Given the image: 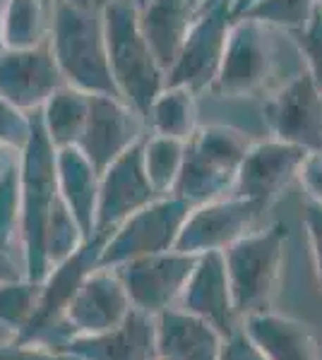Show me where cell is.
I'll return each instance as SVG.
<instances>
[{
	"mask_svg": "<svg viewBox=\"0 0 322 360\" xmlns=\"http://www.w3.org/2000/svg\"><path fill=\"white\" fill-rule=\"evenodd\" d=\"M54 0H5L0 8V49L49 44Z\"/></svg>",
	"mask_w": 322,
	"mask_h": 360,
	"instance_id": "cb8c5ba5",
	"label": "cell"
},
{
	"mask_svg": "<svg viewBox=\"0 0 322 360\" xmlns=\"http://www.w3.org/2000/svg\"><path fill=\"white\" fill-rule=\"evenodd\" d=\"M41 283L29 281V278H17V281L0 283V322L10 327L15 336L25 332L27 324L32 322L34 312L39 307Z\"/></svg>",
	"mask_w": 322,
	"mask_h": 360,
	"instance_id": "83f0119b",
	"label": "cell"
},
{
	"mask_svg": "<svg viewBox=\"0 0 322 360\" xmlns=\"http://www.w3.org/2000/svg\"><path fill=\"white\" fill-rule=\"evenodd\" d=\"M219 360H267L265 353L257 348V344L245 334V329L238 324L231 334L221 339V356Z\"/></svg>",
	"mask_w": 322,
	"mask_h": 360,
	"instance_id": "d590c367",
	"label": "cell"
},
{
	"mask_svg": "<svg viewBox=\"0 0 322 360\" xmlns=\"http://www.w3.org/2000/svg\"><path fill=\"white\" fill-rule=\"evenodd\" d=\"M113 231H94L80 245L78 252H73L61 264L51 266L49 276L41 281L39 307L34 312L32 322L25 332L15 336L20 344H44L58 348L63 344V329H66V312L73 298L78 295L80 286L87 281V276L99 269L104 245Z\"/></svg>",
	"mask_w": 322,
	"mask_h": 360,
	"instance_id": "8992f818",
	"label": "cell"
},
{
	"mask_svg": "<svg viewBox=\"0 0 322 360\" xmlns=\"http://www.w3.org/2000/svg\"><path fill=\"white\" fill-rule=\"evenodd\" d=\"M195 264L197 255L168 250V252L130 259L116 266V271L125 283L132 307L156 317L180 303V295L188 286Z\"/></svg>",
	"mask_w": 322,
	"mask_h": 360,
	"instance_id": "8fae6325",
	"label": "cell"
},
{
	"mask_svg": "<svg viewBox=\"0 0 322 360\" xmlns=\"http://www.w3.org/2000/svg\"><path fill=\"white\" fill-rule=\"evenodd\" d=\"M22 224V173L20 159L5 173H0V245L15 250L20 245Z\"/></svg>",
	"mask_w": 322,
	"mask_h": 360,
	"instance_id": "4dcf8cb0",
	"label": "cell"
},
{
	"mask_svg": "<svg viewBox=\"0 0 322 360\" xmlns=\"http://www.w3.org/2000/svg\"><path fill=\"white\" fill-rule=\"evenodd\" d=\"M320 8H322V0H320Z\"/></svg>",
	"mask_w": 322,
	"mask_h": 360,
	"instance_id": "bcb514c9",
	"label": "cell"
},
{
	"mask_svg": "<svg viewBox=\"0 0 322 360\" xmlns=\"http://www.w3.org/2000/svg\"><path fill=\"white\" fill-rule=\"evenodd\" d=\"M56 178L61 200L78 219L80 229L85 231L87 238L94 236L99 180H101V176L78 144L56 149Z\"/></svg>",
	"mask_w": 322,
	"mask_h": 360,
	"instance_id": "44dd1931",
	"label": "cell"
},
{
	"mask_svg": "<svg viewBox=\"0 0 322 360\" xmlns=\"http://www.w3.org/2000/svg\"><path fill=\"white\" fill-rule=\"evenodd\" d=\"M175 307H183L190 315L209 322L221 336H228L241 324L233 305L224 252L197 255V264Z\"/></svg>",
	"mask_w": 322,
	"mask_h": 360,
	"instance_id": "d6986e66",
	"label": "cell"
},
{
	"mask_svg": "<svg viewBox=\"0 0 322 360\" xmlns=\"http://www.w3.org/2000/svg\"><path fill=\"white\" fill-rule=\"evenodd\" d=\"M190 3L195 5V13H197V8H200V3H202V0H190Z\"/></svg>",
	"mask_w": 322,
	"mask_h": 360,
	"instance_id": "ee69618b",
	"label": "cell"
},
{
	"mask_svg": "<svg viewBox=\"0 0 322 360\" xmlns=\"http://www.w3.org/2000/svg\"><path fill=\"white\" fill-rule=\"evenodd\" d=\"M192 22H195V5L190 0H149L140 10V29L166 72L183 49Z\"/></svg>",
	"mask_w": 322,
	"mask_h": 360,
	"instance_id": "603a6c76",
	"label": "cell"
},
{
	"mask_svg": "<svg viewBox=\"0 0 322 360\" xmlns=\"http://www.w3.org/2000/svg\"><path fill=\"white\" fill-rule=\"evenodd\" d=\"M274 29L253 17H233L212 91L219 96H255L269 84L277 68Z\"/></svg>",
	"mask_w": 322,
	"mask_h": 360,
	"instance_id": "52a82bcc",
	"label": "cell"
},
{
	"mask_svg": "<svg viewBox=\"0 0 322 360\" xmlns=\"http://www.w3.org/2000/svg\"><path fill=\"white\" fill-rule=\"evenodd\" d=\"M20 159V152H15V149L5 147V144H0V173H5L10 166L15 164V161Z\"/></svg>",
	"mask_w": 322,
	"mask_h": 360,
	"instance_id": "f35d334b",
	"label": "cell"
},
{
	"mask_svg": "<svg viewBox=\"0 0 322 360\" xmlns=\"http://www.w3.org/2000/svg\"><path fill=\"white\" fill-rule=\"evenodd\" d=\"M241 327L267 360H322L310 327L298 319L267 310L243 317Z\"/></svg>",
	"mask_w": 322,
	"mask_h": 360,
	"instance_id": "7402d4cb",
	"label": "cell"
},
{
	"mask_svg": "<svg viewBox=\"0 0 322 360\" xmlns=\"http://www.w3.org/2000/svg\"><path fill=\"white\" fill-rule=\"evenodd\" d=\"M248 135L231 125H200L185 142V159L171 195L197 207L231 195L250 149Z\"/></svg>",
	"mask_w": 322,
	"mask_h": 360,
	"instance_id": "277c9868",
	"label": "cell"
},
{
	"mask_svg": "<svg viewBox=\"0 0 322 360\" xmlns=\"http://www.w3.org/2000/svg\"><path fill=\"white\" fill-rule=\"evenodd\" d=\"M190 209L192 205L171 193L156 197L147 207L130 214L118 229H113L104 245L99 266L116 269L130 259L173 250Z\"/></svg>",
	"mask_w": 322,
	"mask_h": 360,
	"instance_id": "ba28073f",
	"label": "cell"
},
{
	"mask_svg": "<svg viewBox=\"0 0 322 360\" xmlns=\"http://www.w3.org/2000/svg\"><path fill=\"white\" fill-rule=\"evenodd\" d=\"M306 154V149L282 142L277 137L253 142L238 168L231 195L260 202L269 209L289 188L291 180L298 178Z\"/></svg>",
	"mask_w": 322,
	"mask_h": 360,
	"instance_id": "9a60e30c",
	"label": "cell"
},
{
	"mask_svg": "<svg viewBox=\"0 0 322 360\" xmlns=\"http://www.w3.org/2000/svg\"><path fill=\"white\" fill-rule=\"evenodd\" d=\"M219 3H224V0H202V3H200V8H197V13H200V10L212 8V5H219ZM197 13H195V15H197Z\"/></svg>",
	"mask_w": 322,
	"mask_h": 360,
	"instance_id": "b9f144b4",
	"label": "cell"
},
{
	"mask_svg": "<svg viewBox=\"0 0 322 360\" xmlns=\"http://www.w3.org/2000/svg\"><path fill=\"white\" fill-rule=\"evenodd\" d=\"M58 351L80 360H159L156 317L132 307L118 327L101 334L70 336Z\"/></svg>",
	"mask_w": 322,
	"mask_h": 360,
	"instance_id": "ac0fdd59",
	"label": "cell"
},
{
	"mask_svg": "<svg viewBox=\"0 0 322 360\" xmlns=\"http://www.w3.org/2000/svg\"><path fill=\"white\" fill-rule=\"evenodd\" d=\"M49 46L66 84L87 94L118 96L99 8H78L66 0H54Z\"/></svg>",
	"mask_w": 322,
	"mask_h": 360,
	"instance_id": "6da1fadb",
	"label": "cell"
},
{
	"mask_svg": "<svg viewBox=\"0 0 322 360\" xmlns=\"http://www.w3.org/2000/svg\"><path fill=\"white\" fill-rule=\"evenodd\" d=\"M265 212L267 207H262L260 202L236 195H226L219 200L197 205L190 209L173 250L188 255L224 252L236 240L255 231Z\"/></svg>",
	"mask_w": 322,
	"mask_h": 360,
	"instance_id": "9c48e42d",
	"label": "cell"
},
{
	"mask_svg": "<svg viewBox=\"0 0 322 360\" xmlns=\"http://www.w3.org/2000/svg\"><path fill=\"white\" fill-rule=\"evenodd\" d=\"M89 103L92 94L70 84H63L61 89H56L54 96L44 103L39 118L56 149L73 147V144L80 142L87 125V115H89Z\"/></svg>",
	"mask_w": 322,
	"mask_h": 360,
	"instance_id": "d4e9b609",
	"label": "cell"
},
{
	"mask_svg": "<svg viewBox=\"0 0 322 360\" xmlns=\"http://www.w3.org/2000/svg\"><path fill=\"white\" fill-rule=\"evenodd\" d=\"M303 226H306L310 255H313L315 274H318L320 295H322V205L320 202L306 200V207H303Z\"/></svg>",
	"mask_w": 322,
	"mask_h": 360,
	"instance_id": "836d02e7",
	"label": "cell"
},
{
	"mask_svg": "<svg viewBox=\"0 0 322 360\" xmlns=\"http://www.w3.org/2000/svg\"><path fill=\"white\" fill-rule=\"evenodd\" d=\"M147 137V135H144ZM144 137L111 164L99 180L97 231H113L130 214L161 197L144 171Z\"/></svg>",
	"mask_w": 322,
	"mask_h": 360,
	"instance_id": "2e32d148",
	"label": "cell"
},
{
	"mask_svg": "<svg viewBox=\"0 0 322 360\" xmlns=\"http://www.w3.org/2000/svg\"><path fill=\"white\" fill-rule=\"evenodd\" d=\"M85 240L87 236L80 229L78 219L73 217V212L68 209L66 202L58 197L54 212H51L49 226H46V257H49V264L51 266L61 264L73 252H78Z\"/></svg>",
	"mask_w": 322,
	"mask_h": 360,
	"instance_id": "f1b7e54d",
	"label": "cell"
},
{
	"mask_svg": "<svg viewBox=\"0 0 322 360\" xmlns=\"http://www.w3.org/2000/svg\"><path fill=\"white\" fill-rule=\"evenodd\" d=\"M66 84L49 44L37 49H0V96L25 113H39Z\"/></svg>",
	"mask_w": 322,
	"mask_h": 360,
	"instance_id": "5bb4252c",
	"label": "cell"
},
{
	"mask_svg": "<svg viewBox=\"0 0 322 360\" xmlns=\"http://www.w3.org/2000/svg\"><path fill=\"white\" fill-rule=\"evenodd\" d=\"M0 360H80L66 351L44 344H20V341H0Z\"/></svg>",
	"mask_w": 322,
	"mask_h": 360,
	"instance_id": "e575fe53",
	"label": "cell"
},
{
	"mask_svg": "<svg viewBox=\"0 0 322 360\" xmlns=\"http://www.w3.org/2000/svg\"><path fill=\"white\" fill-rule=\"evenodd\" d=\"M22 173V224L20 248L25 259V276L41 283L51 271L46 257V226L58 202L56 147L41 125L39 113H32V135L20 152Z\"/></svg>",
	"mask_w": 322,
	"mask_h": 360,
	"instance_id": "7a4b0ae2",
	"label": "cell"
},
{
	"mask_svg": "<svg viewBox=\"0 0 322 360\" xmlns=\"http://www.w3.org/2000/svg\"><path fill=\"white\" fill-rule=\"evenodd\" d=\"M257 0H233V17H241L243 13H248Z\"/></svg>",
	"mask_w": 322,
	"mask_h": 360,
	"instance_id": "ab89813d",
	"label": "cell"
},
{
	"mask_svg": "<svg viewBox=\"0 0 322 360\" xmlns=\"http://www.w3.org/2000/svg\"><path fill=\"white\" fill-rule=\"evenodd\" d=\"M289 229L274 221L265 229H255L224 250L228 283L238 317L267 312L277 295L284 271V250Z\"/></svg>",
	"mask_w": 322,
	"mask_h": 360,
	"instance_id": "5b68a950",
	"label": "cell"
},
{
	"mask_svg": "<svg viewBox=\"0 0 322 360\" xmlns=\"http://www.w3.org/2000/svg\"><path fill=\"white\" fill-rule=\"evenodd\" d=\"M132 3H135V5H137V10H142V8H144V5H147V3H149V0H132Z\"/></svg>",
	"mask_w": 322,
	"mask_h": 360,
	"instance_id": "7bdbcfd3",
	"label": "cell"
},
{
	"mask_svg": "<svg viewBox=\"0 0 322 360\" xmlns=\"http://www.w3.org/2000/svg\"><path fill=\"white\" fill-rule=\"evenodd\" d=\"M289 37L294 39L298 53L306 60V70L310 72V77L322 89V8L315 10V15L310 17V22L301 32H294Z\"/></svg>",
	"mask_w": 322,
	"mask_h": 360,
	"instance_id": "1f68e13d",
	"label": "cell"
},
{
	"mask_svg": "<svg viewBox=\"0 0 322 360\" xmlns=\"http://www.w3.org/2000/svg\"><path fill=\"white\" fill-rule=\"evenodd\" d=\"M130 310V295L125 291L120 274L109 266H99L87 276L68 307L63 341H68L70 336L109 332L118 327Z\"/></svg>",
	"mask_w": 322,
	"mask_h": 360,
	"instance_id": "e0dca14e",
	"label": "cell"
},
{
	"mask_svg": "<svg viewBox=\"0 0 322 360\" xmlns=\"http://www.w3.org/2000/svg\"><path fill=\"white\" fill-rule=\"evenodd\" d=\"M233 22V0H224L195 15L190 34L178 58L166 72V84L188 86L190 91L212 89L224 58L228 27Z\"/></svg>",
	"mask_w": 322,
	"mask_h": 360,
	"instance_id": "30bf717a",
	"label": "cell"
},
{
	"mask_svg": "<svg viewBox=\"0 0 322 360\" xmlns=\"http://www.w3.org/2000/svg\"><path fill=\"white\" fill-rule=\"evenodd\" d=\"M66 3H73V5H78V8H99V0H66Z\"/></svg>",
	"mask_w": 322,
	"mask_h": 360,
	"instance_id": "60d3db41",
	"label": "cell"
},
{
	"mask_svg": "<svg viewBox=\"0 0 322 360\" xmlns=\"http://www.w3.org/2000/svg\"><path fill=\"white\" fill-rule=\"evenodd\" d=\"M111 75L123 101L147 120L149 106L166 86V70L151 53L140 29V10L132 0H111L101 8Z\"/></svg>",
	"mask_w": 322,
	"mask_h": 360,
	"instance_id": "3957f363",
	"label": "cell"
},
{
	"mask_svg": "<svg viewBox=\"0 0 322 360\" xmlns=\"http://www.w3.org/2000/svg\"><path fill=\"white\" fill-rule=\"evenodd\" d=\"M25 278V266H20L13 257V250L0 245V283Z\"/></svg>",
	"mask_w": 322,
	"mask_h": 360,
	"instance_id": "74e56055",
	"label": "cell"
},
{
	"mask_svg": "<svg viewBox=\"0 0 322 360\" xmlns=\"http://www.w3.org/2000/svg\"><path fill=\"white\" fill-rule=\"evenodd\" d=\"M147 127L151 135H163L188 142L197 130V101L195 91L188 86L166 84L154 98L147 113Z\"/></svg>",
	"mask_w": 322,
	"mask_h": 360,
	"instance_id": "484cf974",
	"label": "cell"
},
{
	"mask_svg": "<svg viewBox=\"0 0 322 360\" xmlns=\"http://www.w3.org/2000/svg\"><path fill=\"white\" fill-rule=\"evenodd\" d=\"M221 339L212 324L183 307H168L156 315L159 360H219Z\"/></svg>",
	"mask_w": 322,
	"mask_h": 360,
	"instance_id": "ffe728a7",
	"label": "cell"
},
{
	"mask_svg": "<svg viewBox=\"0 0 322 360\" xmlns=\"http://www.w3.org/2000/svg\"><path fill=\"white\" fill-rule=\"evenodd\" d=\"M147 120L113 94H92L89 115L78 147L101 176L106 168L144 137Z\"/></svg>",
	"mask_w": 322,
	"mask_h": 360,
	"instance_id": "4fadbf2b",
	"label": "cell"
},
{
	"mask_svg": "<svg viewBox=\"0 0 322 360\" xmlns=\"http://www.w3.org/2000/svg\"><path fill=\"white\" fill-rule=\"evenodd\" d=\"M262 113L272 137L306 152H322V89L308 70L267 96Z\"/></svg>",
	"mask_w": 322,
	"mask_h": 360,
	"instance_id": "7c38bea8",
	"label": "cell"
},
{
	"mask_svg": "<svg viewBox=\"0 0 322 360\" xmlns=\"http://www.w3.org/2000/svg\"><path fill=\"white\" fill-rule=\"evenodd\" d=\"M303 190H306L308 200L320 202L322 205V152H308L306 159L298 171Z\"/></svg>",
	"mask_w": 322,
	"mask_h": 360,
	"instance_id": "8d00e7d4",
	"label": "cell"
},
{
	"mask_svg": "<svg viewBox=\"0 0 322 360\" xmlns=\"http://www.w3.org/2000/svg\"><path fill=\"white\" fill-rule=\"evenodd\" d=\"M106 3H111V0H99V8H104Z\"/></svg>",
	"mask_w": 322,
	"mask_h": 360,
	"instance_id": "f6af8a7d",
	"label": "cell"
},
{
	"mask_svg": "<svg viewBox=\"0 0 322 360\" xmlns=\"http://www.w3.org/2000/svg\"><path fill=\"white\" fill-rule=\"evenodd\" d=\"M320 8V0H257L245 17L265 22L272 29H282V32H301ZM241 15V17H243Z\"/></svg>",
	"mask_w": 322,
	"mask_h": 360,
	"instance_id": "f546056e",
	"label": "cell"
},
{
	"mask_svg": "<svg viewBox=\"0 0 322 360\" xmlns=\"http://www.w3.org/2000/svg\"><path fill=\"white\" fill-rule=\"evenodd\" d=\"M144 171L149 176V183L159 195H168L173 190L178 173L183 168L185 159V142L183 139L147 135L144 137Z\"/></svg>",
	"mask_w": 322,
	"mask_h": 360,
	"instance_id": "4316f807",
	"label": "cell"
},
{
	"mask_svg": "<svg viewBox=\"0 0 322 360\" xmlns=\"http://www.w3.org/2000/svg\"><path fill=\"white\" fill-rule=\"evenodd\" d=\"M32 135V113L20 111L0 96V144L22 152Z\"/></svg>",
	"mask_w": 322,
	"mask_h": 360,
	"instance_id": "d6a6232c",
	"label": "cell"
}]
</instances>
